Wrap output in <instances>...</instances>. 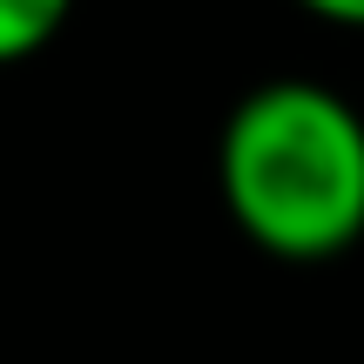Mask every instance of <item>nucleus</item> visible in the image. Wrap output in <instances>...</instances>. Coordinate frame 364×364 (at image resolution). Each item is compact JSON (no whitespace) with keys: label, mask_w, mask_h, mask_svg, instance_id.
Listing matches in <instances>:
<instances>
[{"label":"nucleus","mask_w":364,"mask_h":364,"mask_svg":"<svg viewBox=\"0 0 364 364\" xmlns=\"http://www.w3.org/2000/svg\"><path fill=\"white\" fill-rule=\"evenodd\" d=\"M216 189L263 257H344L364 236V115L324 81H257L216 135Z\"/></svg>","instance_id":"1"},{"label":"nucleus","mask_w":364,"mask_h":364,"mask_svg":"<svg viewBox=\"0 0 364 364\" xmlns=\"http://www.w3.org/2000/svg\"><path fill=\"white\" fill-rule=\"evenodd\" d=\"M68 14H75V0H0V68L41 54L68 27Z\"/></svg>","instance_id":"2"},{"label":"nucleus","mask_w":364,"mask_h":364,"mask_svg":"<svg viewBox=\"0 0 364 364\" xmlns=\"http://www.w3.org/2000/svg\"><path fill=\"white\" fill-rule=\"evenodd\" d=\"M304 14H317V21H331V27H358L364 34V0H297Z\"/></svg>","instance_id":"3"}]
</instances>
